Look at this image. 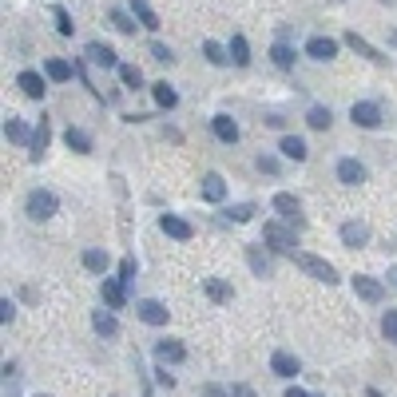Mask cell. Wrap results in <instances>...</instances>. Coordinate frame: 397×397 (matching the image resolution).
Returning <instances> with one entry per match:
<instances>
[{
  "mask_svg": "<svg viewBox=\"0 0 397 397\" xmlns=\"http://www.w3.org/2000/svg\"><path fill=\"white\" fill-rule=\"evenodd\" d=\"M187 357V346L179 342V337H163V342H155V362L159 366H179Z\"/></svg>",
  "mask_w": 397,
  "mask_h": 397,
  "instance_id": "277c9868",
  "label": "cell"
},
{
  "mask_svg": "<svg viewBox=\"0 0 397 397\" xmlns=\"http://www.w3.org/2000/svg\"><path fill=\"white\" fill-rule=\"evenodd\" d=\"M155 374H159V386H167V389H171V386H175V377H171V374H167V369H163V366H159V369H155Z\"/></svg>",
  "mask_w": 397,
  "mask_h": 397,
  "instance_id": "f6af8a7d",
  "label": "cell"
},
{
  "mask_svg": "<svg viewBox=\"0 0 397 397\" xmlns=\"http://www.w3.org/2000/svg\"><path fill=\"white\" fill-rule=\"evenodd\" d=\"M119 79H123V88H143V72L135 64H119Z\"/></svg>",
  "mask_w": 397,
  "mask_h": 397,
  "instance_id": "d6a6232c",
  "label": "cell"
},
{
  "mask_svg": "<svg viewBox=\"0 0 397 397\" xmlns=\"http://www.w3.org/2000/svg\"><path fill=\"white\" fill-rule=\"evenodd\" d=\"M389 282H393V286H397V267H393V270H389Z\"/></svg>",
  "mask_w": 397,
  "mask_h": 397,
  "instance_id": "c3c4849f",
  "label": "cell"
},
{
  "mask_svg": "<svg viewBox=\"0 0 397 397\" xmlns=\"http://www.w3.org/2000/svg\"><path fill=\"white\" fill-rule=\"evenodd\" d=\"M108 262L111 258L104 255V250H84V267H88L91 274H108Z\"/></svg>",
  "mask_w": 397,
  "mask_h": 397,
  "instance_id": "83f0119b",
  "label": "cell"
},
{
  "mask_svg": "<svg viewBox=\"0 0 397 397\" xmlns=\"http://www.w3.org/2000/svg\"><path fill=\"white\" fill-rule=\"evenodd\" d=\"M203 198H207V203H223V198H227V183H223L218 171L203 175Z\"/></svg>",
  "mask_w": 397,
  "mask_h": 397,
  "instance_id": "2e32d148",
  "label": "cell"
},
{
  "mask_svg": "<svg viewBox=\"0 0 397 397\" xmlns=\"http://www.w3.org/2000/svg\"><path fill=\"white\" fill-rule=\"evenodd\" d=\"M262 238H267L274 250H282V255H298V238H294V230H286L282 223H267V227H262Z\"/></svg>",
  "mask_w": 397,
  "mask_h": 397,
  "instance_id": "7a4b0ae2",
  "label": "cell"
},
{
  "mask_svg": "<svg viewBox=\"0 0 397 397\" xmlns=\"http://www.w3.org/2000/svg\"><path fill=\"white\" fill-rule=\"evenodd\" d=\"M278 151H282V155H286V159H294V163H302V159L310 155V151H306V143H302V139H298V135H282V143H278Z\"/></svg>",
  "mask_w": 397,
  "mask_h": 397,
  "instance_id": "603a6c76",
  "label": "cell"
},
{
  "mask_svg": "<svg viewBox=\"0 0 397 397\" xmlns=\"http://www.w3.org/2000/svg\"><path fill=\"white\" fill-rule=\"evenodd\" d=\"M230 397H255V389H250V386H242V381H238V386H230Z\"/></svg>",
  "mask_w": 397,
  "mask_h": 397,
  "instance_id": "ee69618b",
  "label": "cell"
},
{
  "mask_svg": "<svg viewBox=\"0 0 397 397\" xmlns=\"http://www.w3.org/2000/svg\"><path fill=\"white\" fill-rule=\"evenodd\" d=\"M131 16H135L147 32H155V28H159V16H155V9H151L147 0H131Z\"/></svg>",
  "mask_w": 397,
  "mask_h": 397,
  "instance_id": "ffe728a7",
  "label": "cell"
},
{
  "mask_svg": "<svg viewBox=\"0 0 397 397\" xmlns=\"http://www.w3.org/2000/svg\"><path fill=\"white\" fill-rule=\"evenodd\" d=\"M270 369H274L278 377H298V374H302V362H298L294 354H286V350H274V357H270Z\"/></svg>",
  "mask_w": 397,
  "mask_h": 397,
  "instance_id": "30bf717a",
  "label": "cell"
},
{
  "mask_svg": "<svg viewBox=\"0 0 397 397\" xmlns=\"http://www.w3.org/2000/svg\"><path fill=\"white\" fill-rule=\"evenodd\" d=\"M151 60H159V64H171V48H163V44H151Z\"/></svg>",
  "mask_w": 397,
  "mask_h": 397,
  "instance_id": "60d3db41",
  "label": "cell"
},
{
  "mask_svg": "<svg viewBox=\"0 0 397 397\" xmlns=\"http://www.w3.org/2000/svg\"><path fill=\"white\" fill-rule=\"evenodd\" d=\"M12 318H16V302H9V298H4V302H0V322L9 326Z\"/></svg>",
  "mask_w": 397,
  "mask_h": 397,
  "instance_id": "b9f144b4",
  "label": "cell"
},
{
  "mask_svg": "<svg viewBox=\"0 0 397 397\" xmlns=\"http://www.w3.org/2000/svg\"><path fill=\"white\" fill-rule=\"evenodd\" d=\"M104 302H108V310H123V302H128V282L123 278H104Z\"/></svg>",
  "mask_w": 397,
  "mask_h": 397,
  "instance_id": "ba28073f",
  "label": "cell"
},
{
  "mask_svg": "<svg viewBox=\"0 0 397 397\" xmlns=\"http://www.w3.org/2000/svg\"><path fill=\"white\" fill-rule=\"evenodd\" d=\"M274 211L286 223H298V215H302V203H298V195H290V191H278L274 195Z\"/></svg>",
  "mask_w": 397,
  "mask_h": 397,
  "instance_id": "4fadbf2b",
  "label": "cell"
},
{
  "mask_svg": "<svg viewBox=\"0 0 397 397\" xmlns=\"http://www.w3.org/2000/svg\"><path fill=\"white\" fill-rule=\"evenodd\" d=\"M203 286H207L211 302H230V298H235V290H230V282H223V278H207Z\"/></svg>",
  "mask_w": 397,
  "mask_h": 397,
  "instance_id": "484cf974",
  "label": "cell"
},
{
  "mask_svg": "<svg viewBox=\"0 0 397 397\" xmlns=\"http://www.w3.org/2000/svg\"><path fill=\"white\" fill-rule=\"evenodd\" d=\"M24 207H28V215L32 218H52L60 211V198L52 195V191H44V187H36L28 195V203H24Z\"/></svg>",
  "mask_w": 397,
  "mask_h": 397,
  "instance_id": "3957f363",
  "label": "cell"
},
{
  "mask_svg": "<svg viewBox=\"0 0 397 397\" xmlns=\"http://www.w3.org/2000/svg\"><path fill=\"white\" fill-rule=\"evenodd\" d=\"M250 215H255V207H250V203H238V207L227 211V218H235V223H247Z\"/></svg>",
  "mask_w": 397,
  "mask_h": 397,
  "instance_id": "f35d334b",
  "label": "cell"
},
{
  "mask_svg": "<svg viewBox=\"0 0 397 397\" xmlns=\"http://www.w3.org/2000/svg\"><path fill=\"white\" fill-rule=\"evenodd\" d=\"M381 334H386L389 342H397V310H386V314H381Z\"/></svg>",
  "mask_w": 397,
  "mask_h": 397,
  "instance_id": "8d00e7d4",
  "label": "cell"
},
{
  "mask_svg": "<svg viewBox=\"0 0 397 397\" xmlns=\"http://www.w3.org/2000/svg\"><path fill=\"white\" fill-rule=\"evenodd\" d=\"M64 143H68L72 151H79V155H88V151H91L88 131H79V128H68V131H64Z\"/></svg>",
  "mask_w": 397,
  "mask_h": 397,
  "instance_id": "4316f807",
  "label": "cell"
},
{
  "mask_svg": "<svg viewBox=\"0 0 397 397\" xmlns=\"http://www.w3.org/2000/svg\"><path fill=\"white\" fill-rule=\"evenodd\" d=\"M306 123H310L314 131H326L330 123H334V116H330V108H310V111H306Z\"/></svg>",
  "mask_w": 397,
  "mask_h": 397,
  "instance_id": "4dcf8cb0",
  "label": "cell"
},
{
  "mask_svg": "<svg viewBox=\"0 0 397 397\" xmlns=\"http://www.w3.org/2000/svg\"><path fill=\"white\" fill-rule=\"evenodd\" d=\"M247 262H250V270H255V274H258V278H262V274H267V270H270V267H267V258L258 255V250H255V247H247Z\"/></svg>",
  "mask_w": 397,
  "mask_h": 397,
  "instance_id": "74e56055",
  "label": "cell"
},
{
  "mask_svg": "<svg viewBox=\"0 0 397 397\" xmlns=\"http://www.w3.org/2000/svg\"><path fill=\"white\" fill-rule=\"evenodd\" d=\"M91 326H96V334H104V337H116L119 334V322H116L111 310H96V314H91Z\"/></svg>",
  "mask_w": 397,
  "mask_h": 397,
  "instance_id": "44dd1931",
  "label": "cell"
},
{
  "mask_svg": "<svg viewBox=\"0 0 397 397\" xmlns=\"http://www.w3.org/2000/svg\"><path fill=\"white\" fill-rule=\"evenodd\" d=\"M389 40H393V48H397V32H393V36H389Z\"/></svg>",
  "mask_w": 397,
  "mask_h": 397,
  "instance_id": "f907efd6",
  "label": "cell"
},
{
  "mask_svg": "<svg viewBox=\"0 0 397 397\" xmlns=\"http://www.w3.org/2000/svg\"><path fill=\"white\" fill-rule=\"evenodd\" d=\"M135 314H139V322H147V326H167L171 310L163 306V302H155V298H143V302L135 306Z\"/></svg>",
  "mask_w": 397,
  "mask_h": 397,
  "instance_id": "52a82bcc",
  "label": "cell"
},
{
  "mask_svg": "<svg viewBox=\"0 0 397 397\" xmlns=\"http://www.w3.org/2000/svg\"><path fill=\"white\" fill-rule=\"evenodd\" d=\"M151 91H155V104H159V108H167V111H171V108L179 104V91L171 88V84H155Z\"/></svg>",
  "mask_w": 397,
  "mask_h": 397,
  "instance_id": "f546056e",
  "label": "cell"
},
{
  "mask_svg": "<svg viewBox=\"0 0 397 397\" xmlns=\"http://www.w3.org/2000/svg\"><path fill=\"white\" fill-rule=\"evenodd\" d=\"M211 128H215V135L223 139V143H238V123L230 116H215L211 119Z\"/></svg>",
  "mask_w": 397,
  "mask_h": 397,
  "instance_id": "7402d4cb",
  "label": "cell"
},
{
  "mask_svg": "<svg viewBox=\"0 0 397 397\" xmlns=\"http://www.w3.org/2000/svg\"><path fill=\"white\" fill-rule=\"evenodd\" d=\"M52 16H56V28H60V36H72L76 32V24H72V16H68V9H52Z\"/></svg>",
  "mask_w": 397,
  "mask_h": 397,
  "instance_id": "d590c367",
  "label": "cell"
},
{
  "mask_svg": "<svg viewBox=\"0 0 397 397\" xmlns=\"http://www.w3.org/2000/svg\"><path fill=\"white\" fill-rule=\"evenodd\" d=\"M48 139H52V123H48V116H40V128L32 131V143H28V147H32V159H36V163L44 159V151H48Z\"/></svg>",
  "mask_w": 397,
  "mask_h": 397,
  "instance_id": "9a60e30c",
  "label": "cell"
},
{
  "mask_svg": "<svg viewBox=\"0 0 397 397\" xmlns=\"http://www.w3.org/2000/svg\"><path fill=\"white\" fill-rule=\"evenodd\" d=\"M159 230L171 235V238H179V242H187V238L195 235V227H191L187 218H179V215H163V218H159Z\"/></svg>",
  "mask_w": 397,
  "mask_h": 397,
  "instance_id": "9c48e42d",
  "label": "cell"
},
{
  "mask_svg": "<svg viewBox=\"0 0 397 397\" xmlns=\"http://www.w3.org/2000/svg\"><path fill=\"white\" fill-rule=\"evenodd\" d=\"M354 290H357L362 302H369V306H377V302L386 298V286H381L374 274H354Z\"/></svg>",
  "mask_w": 397,
  "mask_h": 397,
  "instance_id": "5b68a950",
  "label": "cell"
},
{
  "mask_svg": "<svg viewBox=\"0 0 397 397\" xmlns=\"http://www.w3.org/2000/svg\"><path fill=\"white\" fill-rule=\"evenodd\" d=\"M203 397H230V389H223V386H203Z\"/></svg>",
  "mask_w": 397,
  "mask_h": 397,
  "instance_id": "7bdbcfd3",
  "label": "cell"
},
{
  "mask_svg": "<svg viewBox=\"0 0 397 397\" xmlns=\"http://www.w3.org/2000/svg\"><path fill=\"white\" fill-rule=\"evenodd\" d=\"M286 397H310V393H306V389H298V386H290V389H286Z\"/></svg>",
  "mask_w": 397,
  "mask_h": 397,
  "instance_id": "7dc6e473",
  "label": "cell"
},
{
  "mask_svg": "<svg viewBox=\"0 0 397 397\" xmlns=\"http://www.w3.org/2000/svg\"><path fill=\"white\" fill-rule=\"evenodd\" d=\"M16 88L24 91L28 99H40L44 91H48V84H44V76H40V72H20V76H16Z\"/></svg>",
  "mask_w": 397,
  "mask_h": 397,
  "instance_id": "8fae6325",
  "label": "cell"
},
{
  "mask_svg": "<svg viewBox=\"0 0 397 397\" xmlns=\"http://www.w3.org/2000/svg\"><path fill=\"white\" fill-rule=\"evenodd\" d=\"M270 60H274L278 68H294V48H290V44H282V40H278L274 48H270Z\"/></svg>",
  "mask_w": 397,
  "mask_h": 397,
  "instance_id": "1f68e13d",
  "label": "cell"
},
{
  "mask_svg": "<svg viewBox=\"0 0 397 397\" xmlns=\"http://www.w3.org/2000/svg\"><path fill=\"white\" fill-rule=\"evenodd\" d=\"M294 262H298L302 270H306L310 278H318V282H326V286H334V282H337V270L330 267L326 258H318V255H306V250H298V255H294Z\"/></svg>",
  "mask_w": 397,
  "mask_h": 397,
  "instance_id": "6da1fadb",
  "label": "cell"
},
{
  "mask_svg": "<svg viewBox=\"0 0 397 397\" xmlns=\"http://www.w3.org/2000/svg\"><path fill=\"white\" fill-rule=\"evenodd\" d=\"M346 44H350V48L357 52V56L374 60V64H386V56H381V52H377L374 44H369V40H362V36H357V32H346Z\"/></svg>",
  "mask_w": 397,
  "mask_h": 397,
  "instance_id": "ac0fdd59",
  "label": "cell"
},
{
  "mask_svg": "<svg viewBox=\"0 0 397 397\" xmlns=\"http://www.w3.org/2000/svg\"><path fill=\"white\" fill-rule=\"evenodd\" d=\"M366 397H386V393H377V389H366Z\"/></svg>",
  "mask_w": 397,
  "mask_h": 397,
  "instance_id": "681fc988",
  "label": "cell"
},
{
  "mask_svg": "<svg viewBox=\"0 0 397 397\" xmlns=\"http://www.w3.org/2000/svg\"><path fill=\"white\" fill-rule=\"evenodd\" d=\"M84 56H88L91 64H99V68H116V64H119L116 52H111L108 44H88V48H84Z\"/></svg>",
  "mask_w": 397,
  "mask_h": 397,
  "instance_id": "d6986e66",
  "label": "cell"
},
{
  "mask_svg": "<svg viewBox=\"0 0 397 397\" xmlns=\"http://www.w3.org/2000/svg\"><path fill=\"white\" fill-rule=\"evenodd\" d=\"M350 119H354L357 128L374 131L377 123H381V108H377V104H369V99H362V104H354V108H350Z\"/></svg>",
  "mask_w": 397,
  "mask_h": 397,
  "instance_id": "8992f818",
  "label": "cell"
},
{
  "mask_svg": "<svg viewBox=\"0 0 397 397\" xmlns=\"http://www.w3.org/2000/svg\"><path fill=\"white\" fill-rule=\"evenodd\" d=\"M111 24H116V28L123 32V36H135V20H131L123 9H111Z\"/></svg>",
  "mask_w": 397,
  "mask_h": 397,
  "instance_id": "e575fe53",
  "label": "cell"
},
{
  "mask_svg": "<svg viewBox=\"0 0 397 397\" xmlns=\"http://www.w3.org/2000/svg\"><path fill=\"white\" fill-rule=\"evenodd\" d=\"M306 56H314V60H334L337 56V40H330V36H310L306 40Z\"/></svg>",
  "mask_w": 397,
  "mask_h": 397,
  "instance_id": "5bb4252c",
  "label": "cell"
},
{
  "mask_svg": "<svg viewBox=\"0 0 397 397\" xmlns=\"http://www.w3.org/2000/svg\"><path fill=\"white\" fill-rule=\"evenodd\" d=\"M258 167L267 171V175H274V171H278V163H274V159H258Z\"/></svg>",
  "mask_w": 397,
  "mask_h": 397,
  "instance_id": "bcb514c9",
  "label": "cell"
},
{
  "mask_svg": "<svg viewBox=\"0 0 397 397\" xmlns=\"http://www.w3.org/2000/svg\"><path fill=\"white\" fill-rule=\"evenodd\" d=\"M40 397H48V393H40Z\"/></svg>",
  "mask_w": 397,
  "mask_h": 397,
  "instance_id": "f5cc1de1",
  "label": "cell"
},
{
  "mask_svg": "<svg viewBox=\"0 0 397 397\" xmlns=\"http://www.w3.org/2000/svg\"><path fill=\"white\" fill-rule=\"evenodd\" d=\"M4 135L12 139V143H32V135H28V123H24V119H4Z\"/></svg>",
  "mask_w": 397,
  "mask_h": 397,
  "instance_id": "d4e9b609",
  "label": "cell"
},
{
  "mask_svg": "<svg viewBox=\"0 0 397 397\" xmlns=\"http://www.w3.org/2000/svg\"><path fill=\"white\" fill-rule=\"evenodd\" d=\"M342 242H346V247H366L369 227L366 223H342Z\"/></svg>",
  "mask_w": 397,
  "mask_h": 397,
  "instance_id": "e0dca14e",
  "label": "cell"
},
{
  "mask_svg": "<svg viewBox=\"0 0 397 397\" xmlns=\"http://www.w3.org/2000/svg\"><path fill=\"white\" fill-rule=\"evenodd\" d=\"M381 4H393V0H381Z\"/></svg>",
  "mask_w": 397,
  "mask_h": 397,
  "instance_id": "816d5d0a",
  "label": "cell"
},
{
  "mask_svg": "<svg viewBox=\"0 0 397 397\" xmlns=\"http://www.w3.org/2000/svg\"><path fill=\"white\" fill-rule=\"evenodd\" d=\"M44 72H48L52 84H68V79H72V64H68V60H60V56H52L48 64H44Z\"/></svg>",
  "mask_w": 397,
  "mask_h": 397,
  "instance_id": "cb8c5ba5",
  "label": "cell"
},
{
  "mask_svg": "<svg viewBox=\"0 0 397 397\" xmlns=\"http://www.w3.org/2000/svg\"><path fill=\"white\" fill-rule=\"evenodd\" d=\"M337 183H346V187L366 183V167H362L357 159H342V163H337Z\"/></svg>",
  "mask_w": 397,
  "mask_h": 397,
  "instance_id": "7c38bea8",
  "label": "cell"
},
{
  "mask_svg": "<svg viewBox=\"0 0 397 397\" xmlns=\"http://www.w3.org/2000/svg\"><path fill=\"white\" fill-rule=\"evenodd\" d=\"M203 56L211 60V64H218V68H223V64H227V48H223V44H218V40H207V44H203Z\"/></svg>",
  "mask_w": 397,
  "mask_h": 397,
  "instance_id": "836d02e7",
  "label": "cell"
},
{
  "mask_svg": "<svg viewBox=\"0 0 397 397\" xmlns=\"http://www.w3.org/2000/svg\"><path fill=\"white\" fill-rule=\"evenodd\" d=\"M230 60H235L238 68H247V64H250V44H247V36H235V40H230Z\"/></svg>",
  "mask_w": 397,
  "mask_h": 397,
  "instance_id": "f1b7e54d",
  "label": "cell"
},
{
  "mask_svg": "<svg viewBox=\"0 0 397 397\" xmlns=\"http://www.w3.org/2000/svg\"><path fill=\"white\" fill-rule=\"evenodd\" d=\"M135 258H123V262H119V278H123V282H131V278H135Z\"/></svg>",
  "mask_w": 397,
  "mask_h": 397,
  "instance_id": "ab89813d",
  "label": "cell"
}]
</instances>
